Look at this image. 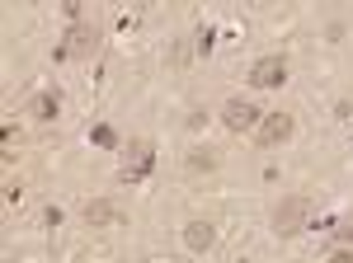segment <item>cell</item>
I'll return each instance as SVG.
<instances>
[{"mask_svg":"<svg viewBox=\"0 0 353 263\" xmlns=\"http://www.w3.org/2000/svg\"><path fill=\"white\" fill-rule=\"evenodd\" d=\"M306 216H311V198H306V193H288V198H278V207H273V231H278V235H297L301 226H306Z\"/></svg>","mask_w":353,"mask_h":263,"instance_id":"1","label":"cell"},{"mask_svg":"<svg viewBox=\"0 0 353 263\" xmlns=\"http://www.w3.org/2000/svg\"><path fill=\"white\" fill-rule=\"evenodd\" d=\"M292 132H297L292 113H264V123L254 127V141H259L264 151H278V146H288V141H292Z\"/></svg>","mask_w":353,"mask_h":263,"instance_id":"2","label":"cell"},{"mask_svg":"<svg viewBox=\"0 0 353 263\" xmlns=\"http://www.w3.org/2000/svg\"><path fill=\"white\" fill-rule=\"evenodd\" d=\"M288 80V61L283 56H259L254 66H250V85L254 90H278Z\"/></svg>","mask_w":353,"mask_h":263,"instance_id":"3","label":"cell"},{"mask_svg":"<svg viewBox=\"0 0 353 263\" xmlns=\"http://www.w3.org/2000/svg\"><path fill=\"white\" fill-rule=\"evenodd\" d=\"M221 123H226L231 132H254L259 123H264V108L245 104V99H231V104L221 108Z\"/></svg>","mask_w":353,"mask_h":263,"instance_id":"4","label":"cell"},{"mask_svg":"<svg viewBox=\"0 0 353 263\" xmlns=\"http://www.w3.org/2000/svg\"><path fill=\"white\" fill-rule=\"evenodd\" d=\"M94 48H99V33L90 24H71L66 28V43L57 48V56H90Z\"/></svg>","mask_w":353,"mask_h":263,"instance_id":"5","label":"cell"},{"mask_svg":"<svg viewBox=\"0 0 353 263\" xmlns=\"http://www.w3.org/2000/svg\"><path fill=\"white\" fill-rule=\"evenodd\" d=\"M151 160H156V151H151V141H132V146H128V160H123V179H128V184H137V179H146Z\"/></svg>","mask_w":353,"mask_h":263,"instance_id":"6","label":"cell"},{"mask_svg":"<svg viewBox=\"0 0 353 263\" xmlns=\"http://www.w3.org/2000/svg\"><path fill=\"white\" fill-rule=\"evenodd\" d=\"M85 226H99V231L123 226V207L109 202V198H94V202H85Z\"/></svg>","mask_w":353,"mask_h":263,"instance_id":"7","label":"cell"},{"mask_svg":"<svg viewBox=\"0 0 353 263\" xmlns=\"http://www.w3.org/2000/svg\"><path fill=\"white\" fill-rule=\"evenodd\" d=\"M184 244H189L193 254H208V249L217 244V226H212V221H189V226H184Z\"/></svg>","mask_w":353,"mask_h":263,"instance_id":"8","label":"cell"},{"mask_svg":"<svg viewBox=\"0 0 353 263\" xmlns=\"http://www.w3.org/2000/svg\"><path fill=\"white\" fill-rule=\"evenodd\" d=\"M28 113H33L38 123H52L57 113H61V99H57V94H33V99H28Z\"/></svg>","mask_w":353,"mask_h":263,"instance_id":"9","label":"cell"},{"mask_svg":"<svg viewBox=\"0 0 353 263\" xmlns=\"http://www.w3.org/2000/svg\"><path fill=\"white\" fill-rule=\"evenodd\" d=\"M189 169H217V151H208V146H203V151H193Z\"/></svg>","mask_w":353,"mask_h":263,"instance_id":"10","label":"cell"},{"mask_svg":"<svg viewBox=\"0 0 353 263\" xmlns=\"http://www.w3.org/2000/svg\"><path fill=\"white\" fill-rule=\"evenodd\" d=\"M330 263H353V249H349V244H339V249L330 254Z\"/></svg>","mask_w":353,"mask_h":263,"instance_id":"11","label":"cell"}]
</instances>
